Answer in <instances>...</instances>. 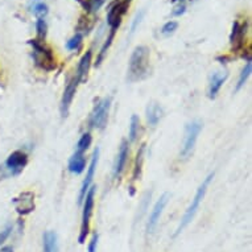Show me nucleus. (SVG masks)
I'll return each instance as SVG.
<instances>
[{"mask_svg": "<svg viewBox=\"0 0 252 252\" xmlns=\"http://www.w3.org/2000/svg\"><path fill=\"white\" fill-rule=\"evenodd\" d=\"M85 166H86V160H85L83 153L75 152L70 158V161H69V170H70L71 173L79 174L82 173Z\"/></svg>", "mask_w": 252, "mask_h": 252, "instance_id": "f3484780", "label": "nucleus"}, {"mask_svg": "<svg viewBox=\"0 0 252 252\" xmlns=\"http://www.w3.org/2000/svg\"><path fill=\"white\" fill-rule=\"evenodd\" d=\"M246 33V27L239 24V21H235L232 25V32L230 36V44H231L232 49L240 50L243 48V38Z\"/></svg>", "mask_w": 252, "mask_h": 252, "instance_id": "ddd939ff", "label": "nucleus"}, {"mask_svg": "<svg viewBox=\"0 0 252 252\" xmlns=\"http://www.w3.org/2000/svg\"><path fill=\"white\" fill-rule=\"evenodd\" d=\"M78 79L77 77L71 78L69 82H67V86L63 91V96H62L61 100V114L62 116H66L67 112H69V108H70V104L73 102V98L75 95V91H77V86H78Z\"/></svg>", "mask_w": 252, "mask_h": 252, "instance_id": "9d476101", "label": "nucleus"}, {"mask_svg": "<svg viewBox=\"0 0 252 252\" xmlns=\"http://www.w3.org/2000/svg\"><path fill=\"white\" fill-rule=\"evenodd\" d=\"M77 1L82 5L86 12L94 13L104 4L106 0H77Z\"/></svg>", "mask_w": 252, "mask_h": 252, "instance_id": "412c9836", "label": "nucleus"}, {"mask_svg": "<svg viewBox=\"0 0 252 252\" xmlns=\"http://www.w3.org/2000/svg\"><path fill=\"white\" fill-rule=\"evenodd\" d=\"M29 44L33 48V60L38 67H41L42 70L52 71L56 69V61H54V56L52 50L42 44V41L38 40H29Z\"/></svg>", "mask_w": 252, "mask_h": 252, "instance_id": "7ed1b4c3", "label": "nucleus"}, {"mask_svg": "<svg viewBox=\"0 0 252 252\" xmlns=\"http://www.w3.org/2000/svg\"><path fill=\"white\" fill-rule=\"evenodd\" d=\"M27 162H28V157L25 155L24 152H21V151H15L13 153L9 155V157L7 158V162H5V165L8 168L12 173H20L21 170L24 169V166L27 165Z\"/></svg>", "mask_w": 252, "mask_h": 252, "instance_id": "9b49d317", "label": "nucleus"}, {"mask_svg": "<svg viewBox=\"0 0 252 252\" xmlns=\"http://www.w3.org/2000/svg\"><path fill=\"white\" fill-rule=\"evenodd\" d=\"M184 12H185V5L180 4L177 8H176V11H173V15L174 16H180V15H182Z\"/></svg>", "mask_w": 252, "mask_h": 252, "instance_id": "2f4dec72", "label": "nucleus"}, {"mask_svg": "<svg viewBox=\"0 0 252 252\" xmlns=\"http://www.w3.org/2000/svg\"><path fill=\"white\" fill-rule=\"evenodd\" d=\"M115 32L116 31H112L111 29V33H110V36H108V38L106 40V42H104L103 48L100 49V53H99V57H98V62H96V65H99L100 62H102V60H103L104 54H106V50L110 48V45H111L112 40H114V36H115Z\"/></svg>", "mask_w": 252, "mask_h": 252, "instance_id": "bb28decb", "label": "nucleus"}, {"mask_svg": "<svg viewBox=\"0 0 252 252\" xmlns=\"http://www.w3.org/2000/svg\"><path fill=\"white\" fill-rule=\"evenodd\" d=\"M94 195H95V188H91L85 195V206L82 213V223H81V232H79L78 242L81 244L85 243L86 236L90 231V218L94 209Z\"/></svg>", "mask_w": 252, "mask_h": 252, "instance_id": "20e7f679", "label": "nucleus"}, {"mask_svg": "<svg viewBox=\"0 0 252 252\" xmlns=\"http://www.w3.org/2000/svg\"><path fill=\"white\" fill-rule=\"evenodd\" d=\"M98 157H99V149L96 148L93 153V157H91V162L90 166H89V170H87L86 177H85V181H83L82 186H81V191H79V198L78 202L81 203L85 199V195L90 189L91 182H93V178H94V173H95L96 169V164H98Z\"/></svg>", "mask_w": 252, "mask_h": 252, "instance_id": "1a4fd4ad", "label": "nucleus"}, {"mask_svg": "<svg viewBox=\"0 0 252 252\" xmlns=\"http://www.w3.org/2000/svg\"><path fill=\"white\" fill-rule=\"evenodd\" d=\"M202 129V124L199 123L198 120L195 122H191L190 124L186 126L185 129V139H184V145H182L181 155L184 157L189 156V153L193 151L195 145V141H197V137H198L199 132Z\"/></svg>", "mask_w": 252, "mask_h": 252, "instance_id": "423d86ee", "label": "nucleus"}, {"mask_svg": "<svg viewBox=\"0 0 252 252\" xmlns=\"http://www.w3.org/2000/svg\"><path fill=\"white\" fill-rule=\"evenodd\" d=\"M139 129H140V119L137 115H132L131 126H129V140H136V137L139 136Z\"/></svg>", "mask_w": 252, "mask_h": 252, "instance_id": "4be33fe9", "label": "nucleus"}, {"mask_svg": "<svg viewBox=\"0 0 252 252\" xmlns=\"http://www.w3.org/2000/svg\"><path fill=\"white\" fill-rule=\"evenodd\" d=\"M250 74H251V61L248 60V62L246 63V66H244V69L242 70V73H240L239 81H238V85H236V90H239L240 87L243 86L248 77H250Z\"/></svg>", "mask_w": 252, "mask_h": 252, "instance_id": "393cba45", "label": "nucleus"}, {"mask_svg": "<svg viewBox=\"0 0 252 252\" xmlns=\"http://www.w3.org/2000/svg\"><path fill=\"white\" fill-rule=\"evenodd\" d=\"M131 0H116L115 3L110 7L107 13V24L112 31H116L122 24V19L127 12Z\"/></svg>", "mask_w": 252, "mask_h": 252, "instance_id": "39448f33", "label": "nucleus"}, {"mask_svg": "<svg viewBox=\"0 0 252 252\" xmlns=\"http://www.w3.org/2000/svg\"><path fill=\"white\" fill-rule=\"evenodd\" d=\"M9 232H11V226H8L7 228H4V230H1V231H0V244L4 243L5 239L9 236Z\"/></svg>", "mask_w": 252, "mask_h": 252, "instance_id": "7c9ffc66", "label": "nucleus"}, {"mask_svg": "<svg viewBox=\"0 0 252 252\" xmlns=\"http://www.w3.org/2000/svg\"><path fill=\"white\" fill-rule=\"evenodd\" d=\"M96 246H98V234H94L89 244V252H96Z\"/></svg>", "mask_w": 252, "mask_h": 252, "instance_id": "c756f323", "label": "nucleus"}, {"mask_svg": "<svg viewBox=\"0 0 252 252\" xmlns=\"http://www.w3.org/2000/svg\"><path fill=\"white\" fill-rule=\"evenodd\" d=\"M44 240V252H58L57 234L54 231H46L42 236Z\"/></svg>", "mask_w": 252, "mask_h": 252, "instance_id": "a211bd4d", "label": "nucleus"}, {"mask_svg": "<svg viewBox=\"0 0 252 252\" xmlns=\"http://www.w3.org/2000/svg\"><path fill=\"white\" fill-rule=\"evenodd\" d=\"M227 73H214L210 81V89H209V96L215 98L220 87L223 86L224 81L227 79Z\"/></svg>", "mask_w": 252, "mask_h": 252, "instance_id": "2eb2a0df", "label": "nucleus"}, {"mask_svg": "<svg viewBox=\"0 0 252 252\" xmlns=\"http://www.w3.org/2000/svg\"><path fill=\"white\" fill-rule=\"evenodd\" d=\"M213 177H214V173L209 174V176H207V177L203 180V182L198 188V190H197V193H195L194 198H193V201H191L190 206L188 207V210H186V213L184 214V217H182L181 224H180V227H178L177 232H176V235H177V234H180V232H181L182 230H184V228L188 226V224L190 223L191 219L194 218L195 213H197V210H198L199 205H201L203 197H205V194H206L207 188H209V184H210V181L213 180Z\"/></svg>", "mask_w": 252, "mask_h": 252, "instance_id": "f03ea898", "label": "nucleus"}, {"mask_svg": "<svg viewBox=\"0 0 252 252\" xmlns=\"http://www.w3.org/2000/svg\"><path fill=\"white\" fill-rule=\"evenodd\" d=\"M82 34L81 33H77L74 36V37H71L69 41H67L66 44V48L69 50H75L78 49L79 46H81V44H82Z\"/></svg>", "mask_w": 252, "mask_h": 252, "instance_id": "cd10ccee", "label": "nucleus"}, {"mask_svg": "<svg viewBox=\"0 0 252 252\" xmlns=\"http://www.w3.org/2000/svg\"><path fill=\"white\" fill-rule=\"evenodd\" d=\"M162 110L161 107L156 103L149 104L148 108H147V119H148V123L151 126H156L158 123V120L161 118Z\"/></svg>", "mask_w": 252, "mask_h": 252, "instance_id": "6ab92c4d", "label": "nucleus"}, {"mask_svg": "<svg viewBox=\"0 0 252 252\" xmlns=\"http://www.w3.org/2000/svg\"><path fill=\"white\" fill-rule=\"evenodd\" d=\"M28 8L31 9V12H33L38 19H42L44 16H46L48 13V5L41 1V0H31L28 4Z\"/></svg>", "mask_w": 252, "mask_h": 252, "instance_id": "aec40b11", "label": "nucleus"}, {"mask_svg": "<svg viewBox=\"0 0 252 252\" xmlns=\"http://www.w3.org/2000/svg\"><path fill=\"white\" fill-rule=\"evenodd\" d=\"M128 144L123 141L122 145H120L119 153H118V157H116L115 168H114V174L115 177H119L122 172L124 170V166H126V162H127V158H128Z\"/></svg>", "mask_w": 252, "mask_h": 252, "instance_id": "4468645a", "label": "nucleus"}, {"mask_svg": "<svg viewBox=\"0 0 252 252\" xmlns=\"http://www.w3.org/2000/svg\"><path fill=\"white\" fill-rule=\"evenodd\" d=\"M168 198H169V195L164 194L161 198L158 199L153 207L152 213H151V217H149L148 220V226H147V231L148 232H153V230L156 228L157 223H158V220H160V217L162 214V210H164V207L168 203Z\"/></svg>", "mask_w": 252, "mask_h": 252, "instance_id": "f8f14e48", "label": "nucleus"}, {"mask_svg": "<svg viewBox=\"0 0 252 252\" xmlns=\"http://www.w3.org/2000/svg\"><path fill=\"white\" fill-rule=\"evenodd\" d=\"M110 103H111L110 98H106V99L100 100L99 103L95 106V108H94V112L91 115V124L94 127H96V128L103 129L106 123H107Z\"/></svg>", "mask_w": 252, "mask_h": 252, "instance_id": "0eeeda50", "label": "nucleus"}, {"mask_svg": "<svg viewBox=\"0 0 252 252\" xmlns=\"http://www.w3.org/2000/svg\"><path fill=\"white\" fill-rule=\"evenodd\" d=\"M36 31H37V40L42 41L46 36V31H48V25H46L44 19H38L36 21Z\"/></svg>", "mask_w": 252, "mask_h": 252, "instance_id": "a878e982", "label": "nucleus"}, {"mask_svg": "<svg viewBox=\"0 0 252 252\" xmlns=\"http://www.w3.org/2000/svg\"><path fill=\"white\" fill-rule=\"evenodd\" d=\"M144 149L145 145H141L140 151L137 152L136 162H135V169H133V180H139L141 172V165H143V160H144Z\"/></svg>", "mask_w": 252, "mask_h": 252, "instance_id": "5701e85b", "label": "nucleus"}, {"mask_svg": "<svg viewBox=\"0 0 252 252\" xmlns=\"http://www.w3.org/2000/svg\"><path fill=\"white\" fill-rule=\"evenodd\" d=\"M143 15H144V13H143V12H140V15H139V13H137V15H136V17H135V21H133V24H132V32H133V31H135V29H136V25L139 24V23H140Z\"/></svg>", "mask_w": 252, "mask_h": 252, "instance_id": "473e14b6", "label": "nucleus"}, {"mask_svg": "<svg viewBox=\"0 0 252 252\" xmlns=\"http://www.w3.org/2000/svg\"><path fill=\"white\" fill-rule=\"evenodd\" d=\"M91 144V135L89 132L87 133H83L81 139H79L78 144H77V151L75 152H79V153H85L86 152V149L90 147Z\"/></svg>", "mask_w": 252, "mask_h": 252, "instance_id": "b1692460", "label": "nucleus"}, {"mask_svg": "<svg viewBox=\"0 0 252 252\" xmlns=\"http://www.w3.org/2000/svg\"><path fill=\"white\" fill-rule=\"evenodd\" d=\"M149 65V49L147 46H137L133 50L128 66V79L131 82L140 81L147 75Z\"/></svg>", "mask_w": 252, "mask_h": 252, "instance_id": "f257e3e1", "label": "nucleus"}, {"mask_svg": "<svg viewBox=\"0 0 252 252\" xmlns=\"http://www.w3.org/2000/svg\"><path fill=\"white\" fill-rule=\"evenodd\" d=\"M15 209L20 215H27L34 210V194L31 191L21 193L19 197L13 199Z\"/></svg>", "mask_w": 252, "mask_h": 252, "instance_id": "6e6552de", "label": "nucleus"}, {"mask_svg": "<svg viewBox=\"0 0 252 252\" xmlns=\"http://www.w3.org/2000/svg\"><path fill=\"white\" fill-rule=\"evenodd\" d=\"M178 27V23L177 21H168L164 27H162L161 32L164 36H169V34L174 33V31L177 29Z\"/></svg>", "mask_w": 252, "mask_h": 252, "instance_id": "c85d7f7f", "label": "nucleus"}, {"mask_svg": "<svg viewBox=\"0 0 252 252\" xmlns=\"http://www.w3.org/2000/svg\"><path fill=\"white\" fill-rule=\"evenodd\" d=\"M0 252H13V250L11 247H3L0 250Z\"/></svg>", "mask_w": 252, "mask_h": 252, "instance_id": "72a5a7b5", "label": "nucleus"}, {"mask_svg": "<svg viewBox=\"0 0 252 252\" xmlns=\"http://www.w3.org/2000/svg\"><path fill=\"white\" fill-rule=\"evenodd\" d=\"M91 53L90 50L86 52V53L83 54V57L81 58V61H79V66H78V71H77V79H78L79 82H83L87 77V73L90 70V65H91Z\"/></svg>", "mask_w": 252, "mask_h": 252, "instance_id": "dca6fc26", "label": "nucleus"}]
</instances>
